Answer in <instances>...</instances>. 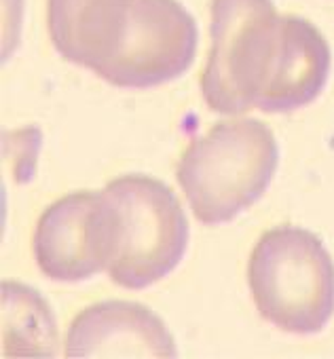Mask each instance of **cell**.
Masks as SVG:
<instances>
[{"mask_svg": "<svg viewBox=\"0 0 334 359\" xmlns=\"http://www.w3.org/2000/svg\"><path fill=\"white\" fill-rule=\"evenodd\" d=\"M66 357H167L178 355L165 321L146 304L104 300L83 309L66 334Z\"/></svg>", "mask_w": 334, "mask_h": 359, "instance_id": "52a82bcc", "label": "cell"}, {"mask_svg": "<svg viewBox=\"0 0 334 359\" xmlns=\"http://www.w3.org/2000/svg\"><path fill=\"white\" fill-rule=\"evenodd\" d=\"M116 214V256L110 279L144 290L170 275L187 254L189 220L176 193L142 173L119 175L104 189Z\"/></svg>", "mask_w": 334, "mask_h": 359, "instance_id": "3957f363", "label": "cell"}, {"mask_svg": "<svg viewBox=\"0 0 334 359\" xmlns=\"http://www.w3.org/2000/svg\"><path fill=\"white\" fill-rule=\"evenodd\" d=\"M332 66L326 36L305 18L281 15L277 49L254 108L292 112L309 106L323 91Z\"/></svg>", "mask_w": 334, "mask_h": 359, "instance_id": "ba28073f", "label": "cell"}, {"mask_svg": "<svg viewBox=\"0 0 334 359\" xmlns=\"http://www.w3.org/2000/svg\"><path fill=\"white\" fill-rule=\"evenodd\" d=\"M279 146L258 118L218 121L195 137L178 161V184L203 224L235 220L269 189L277 171Z\"/></svg>", "mask_w": 334, "mask_h": 359, "instance_id": "6da1fadb", "label": "cell"}, {"mask_svg": "<svg viewBox=\"0 0 334 359\" xmlns=\"http://www.w3.org/2000/svg\"><path fill=\"white\" fill-rule=\"evenodd\" d=\"M248 283L258 313L290 334H319L334 315V260L300 226H275L254 245Z\"/></svg>", "mask_w": 334, "mask_h": 359, "instance_id": "7a4b0ae2", "label": "cell"}, {"mask_svg": "<svg viewBox=\"0 0 334 359\" xmlns=\"http://www.w3.org/2000/svg\"><path fill=\"white\" fill-rule=\"evenodd\" d=\"M34 258L53 281H87L116 256V214L104 191L70 193L51 203L34 231Z\"/></svg>", "mask_w": 334, "mask_h": 359, "instance_id": "8992f818", "label": "cell"}, {"mask_svg": "<svg viewBox=\"0 0 334 359\" xmlns=\"http://www.w3.org/2000/svg\"><path fill=\"white\" fill-rule=\"evenodd\" d=\"M197 45V22L178 0H127L119 49L98 76L121 89L159 87L191 68Z\"/></svg>", "mask_w": 334, "mask_h": 359, "instance_id": "5b68a950", "label": "cell"}, {"mask_svg": "<svg viewBox=\"0 0 334 359\" xmlns=\"http://www.w3.org/2000/svg\"><path fill=\"white\" fill-rule=\"evenodd\" d=\"M3 330L7 357H53L58 325L47 300L32 287L3 283Z\"/></svg>", "mask_w": 334, "mask_h": 359, "instance_id": "30bf717a", "label": "cell"}, {"mask_svg": "<svg viewBox=\"0 0 334 359\" xmlns=\"http://www.w3.org/2000/svg\"><path fill=\"white\" fill-rule=\"evenodd\" d=\"M127 0H47L53 49L70 64L100 74L119 49Z\"/></svg>", "mask_w": 334, "mask_h": 359, "instance_id": "9c48e42d", "label": "cell"}, {"mask_svg": "<svg viewBox=\"0 0 334 359\" xmlns=\"http://www.w3.org/2000/svg\"><path fill=\"white\" fill-rule=\"evenodd\" d=\"M281 30L273 0H212V51L201 74L206 104L220 114L254 108Z\"/></svg>", "mask_w": 334, "mask_h": 359, "instance_id": "277c9868", "label": "cell"}]
</instances>
